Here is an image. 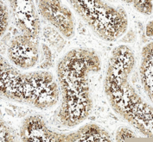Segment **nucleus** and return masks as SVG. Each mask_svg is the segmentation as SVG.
I'll return each instance as SVG.
<instances>
[{
  "label": "nucleus",
  "mask_w": 153,
  "mask_h": 142,
  "mask_svg": "<svg viewBox=\"0 0 153 142\" xmlns=\"http://www.w3.org/2000/svg\"><path fill=\"white\" fill-rule=\"evenodd\" d=\"M14 19L17 27L29 38H35L39 32V22L30 1H12Z\"/></svg>",
  "instance_id": "obj_1"
},
{
  "label": "nucleus",
  "mask_w": 153,
  "mask_h": 142,
  "mask_svg": "<svg viewBox=\"0 0 153 142\" xmlns=\"http://www.w3.org/2000/svg\"><path fill=\"white\" fill-rule=\"evenodd\" d=\"M9 57L16 65L28 69L34 66L38 60V52L30 38L17 37L12 40L9 48Z\"/></svg>",
  "instance_id": "obj_2"
},
{
  "label": "nucleus",
  "mask_w": 153,
  "mask_h": 142,
  "mask_svg": "<svg viewBox=\"0 0 153 142\" xmlns=\"http://www.w3.org/2000/svg\"><path fill=\"white\" fill-rule=\"evenodd\" d=\"M40 3L42 14L66 36H71L74 32L71 13L62 7L60 2L43 1Z\"/></svg>",
  "instance_id": "obj_3"
},
{
  "label": "nucleus",
  "mask_w": 153,
  "mask_h": 142,
  "mask_svg": "<svg viewBox=\"0 0 153 142\" xmlns=\"http://www.w3.org/2000/svg\"><path fill=\"white\" fill-rule=\"evenodd\" d=\"M21 135L24 141H62L48 131L40 118L36 116L26 120Z\"/></svg>",
  "instance_id": "obj_4"
},
{
  "label": "nucleus",
  "mask_w": 153,
  "mask_h": 142,
  "mask_svg": "<svg viewBox=\"0 0 153 142\" xmlns=\"http://www.w3.org/2000/svg\"><path fill=\"white\" fill-rule=\"evenodd\" d=\"M71 141H109V137L96 126H88L69 137Z\"/></svg>",
  "instance_id": "obj_5"
},
{
  "label": "nucleus",
  "mask_w": 153,
  "mask_h": 142,
  "mask_svg": "<svg viewBox=\"0 0 153 142\" xmlns=\"http://www.w3.org/2000/svg\"><path fill=\"white\" fill-rule=\"evenodd\" d=\"M134 6L137 9L138 11L143 12L145 14H150L152 13V1H135Z\"/></svg>",
  "instance_id": "obj_6"
},
{
  "label": "nucleus",
  "mask_w": 153,
  "mask_h": 142,
  "mask_svg": "<svg viewBox=\"0 0 153 142\" xmlns=\"http://www.w3.org/2000/svg\"><path fill=\"white\" fill-rule=\"evenodd\" d=\"M1 16H0V21H1V35L4 33L5 29H6V26H7V23H8V15H7V11H6V8L5 6L1 4Z\"/></svg>",
  "instance_id": "obj_7"
},
{
  "label": "nucleus",
  "mask_w": 153,
  "mask_h": 142,
  "mask_svg": "<svg viewBox=\"0 0 153 142\" xmlns=\"http://www.w3.org/2000/svg\"><path fill=\"white\" fill-rule=\"evenodd\" d=\"M134 137V135L132 134V133L126 129V128H123L121 129L120 131L118 133V137H117V140H120V141H124L126 139H129V138H132Z\"/></svg>",
  "instance_id": "obj_8"
}]
</instances>
